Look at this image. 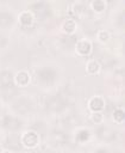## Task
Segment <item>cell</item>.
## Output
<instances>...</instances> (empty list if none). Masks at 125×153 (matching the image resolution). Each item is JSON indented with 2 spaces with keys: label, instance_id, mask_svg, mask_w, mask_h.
Here are the masks:
<instances>
[{
  "label": "cell",
  "instance_id": "1",
  "mask_svg": "<svg viewBox=\"0 0 125 153\" xmlns=\"http://www.w3.org/2000/svg\"><path fill=\"white\" fill-rule=\"evenodd\" d=\"M46 108H49L52 111H61L65 108V100L62 96H51L46 99Z\"/></svg>",
  "mask_w": 125,
  "mask_h": 153
},
{
  "label": "cell",
  "instance_id": "2",
  "mask_svg": "<svg viewBox=\"0 0 125 153\" xmlns=\"http://www.w3.org/2000/svg\"><path fill=\"white\" fill-rule=\"evenodd\" d=\"M57 74L55 72V69L52 68H49V67H45V68H42L37 72V78L42 81V82H45V84H49V82H52L55 79H56Z\"/></svg>",
  "mask_w": 125,
  "mask_h": 153
},
{
  "label": "cell",
  "instance_id": "3",
  "mask_svg": "<svg viewBox=\"0 0 125 153\" xmlns=\"http://www.w3.org/2000/svg\"><path fill=\"white\" fill-rule=\"evenodd\" d=\"M32 10L35 12V14L38 17V18H45L49 12H50V8H49V5L46 2H43V1H38V2H35L32 4Z\"/></svg>",
  "mask_w": 125,
  "mask_h": 153
},
{
  "label": "cell",
  "instance_id": "4",
  "mask_svg": "<svg viewBox=\"0 0 125 153\" xmlns=\"http://www.w3.org/2000/svg\"><path fill=\"white\" fill-rule=\"evenodd\" d=\"M1 124L7 128V129H11V130H15L18 128H20L21 123L18 118L15 117H12V116H4L2 117V121H1Z\"/></svg>",
  "mask_w": 125,
  "mask_h": 153
},
{
  "label": "cell",
  "instance_id": "5",
  "mask_svg": "<svg viewBox=\"0 0 125 153\" xmlns=\"http://www.w3.org/2000/svg\"><path fill=\"white\" fill-rule=\"evenodd\" d=\"M31 102L26 98H20L14 103V110L19 114H25L31 110Z\"/></svg>",
  "mask_w": 125,
  "mask_h": 153
},
{
  "label": "cell",
  "instance_id": "6",
  "mask_svg": "<svg viewBox=\"0 0 125 153\" xmlns=\"http://www.w3.org/2000/svg\"><path fill=\"white\" fill-rule=\"evenodd\" d=\"M96 133H98V136L105 141H112L115 137V133L107 127H100Z\"/></svg>",
  "mask_w": 125,
  "mask_h": 153
},
{
  "label": "cell",
  "instance_id": "7",
  "mask_svg": "<svg viewBox=\"0 0 125 153\" xmlns=\"http://www.w3.org/2000/svg\"><path fill=\"white\" fill-rule=\"evenodd\" d=\"M23 141H24V143H25L26 146L33 147V146H36L37 142H38V136H37L36 133L30 131V133H26V134H25V136L23 137Z\"/></svg>",
  "mask_w": 125,
  "mask_h": 153
},
{
  "label": "cell",
  "instance_id": "8",
  "mask_svg": "<svg viewBox=\"0 0 125 153\" xmlns=\"http://www.w3.org/2000/svg\"><path fill=\"white\" fill-rule=\"evenodd\" d=\"M10 85H12V73L7 71L1 72L0 73V86L4 88Z\"/></svg>",
  "mask_w": 125,
  "mask_h": 153
},
{
  "label": "cell",
  "instance_id": "9",
  "mask_svg": "<svg viewBox=\"0 0 125 153\" xmlns=\"http://www.w3.org/2000/svg\"><path fill=\"white\" fill-rule=\"evenodd\" d=\"M13 23V16L8 12H0V26H8Z\"/></svg>",
  "mask_w": 125,
  "mask_h": 153
},
{
  "label": "cell",
  "instance_id": "10",
  "mask_svg": "<svg viewBox=\"0 0 125 153\" xmlns=\"http://www.w3.org/2000/svg\"><path fill=\"white\" fill-rule=\"evenodd\" d=\"M68 141V136L64 134V133H61V131H55L52 134V142L56 143V145H63Z\"/></svg>",
  "mask_w": 125,
  "mask_h": 153
},
{
  "label": "cell",
  "instance_id": "11",
  "mask_svg": "<svg viewBox=\"0 0 125 153\" xmlns=\"http://www.w3.org/2000/svg\"><path fill=\"white\" fill-rule=\"evenodd\" d=\"M10 148H12V149H20V147H21V145H20V140H19V137L18 136H15V135H12V136H10L8 139H7V143H6Z\"/></svg>",
  "mask_w": 125,
  "mask_h": 153
},
{
  "label": "cell",
  "instance_id": "12",
  "mask_svg": "<svg viewBox=\"0 0 125 153\" xmlns=\"http://www.w3.org/2000/svg\"><path fill=\"white\" fill-rule=\"evenodd\" d=\"M15 93H17V88L13 85H10V86L2 88V96H4L5 99L12 98L13 96H15Z\"/></svg>",
  "mask_w": 125,
  "mask_h": 153
},
{
  "label": "cell",
  "instance_id": "13",
  "mask_svg": "<svg viewBox=\"0 0 125 153\" xmlns=\"http://www.w3.org/2000/svg\"><path fill=\"white\" fill-rule=\"evenodd\" d=\"M76 42V37L75 36H65V37H62L61 39V44L64 47V48H70L75 44Z\"/></svg>",
  "mask_w": 125,
  "mask_h": 153
},
{
  "label": "cell",
  "instance_id": "14",
  "mask_svg": "<svg viewBox=\"0 0 125 153\" xmlns=\"http://www.w3.org/2000/svg\"><path fill=\"white\" fill-rule=\"evenodd\" d=\"M77 50L81 53V54H88L89 50H90V44L86 41H82L77 44Z\"/></svg>",
  "mask_w": 125,
  "mask_h": 153
},
{
  "label": "cell",
  "instance_id": "15",
  "mask_svg": "<svg viewBox=\"0 0 125 153\" xmlns=\"http://www.w3.org/2000/svg\"><path fill=\"white\" fill-rule=\"evenodd\" d=\"M102 105H104V102H102V99L99 98V97L93 98L92 102H90V108H92L93 110H100V109L102 108Z\"/></svg>",
  "mask_w": 125,
  "mask_h": 153
},
{
  "label": "cell",
  "instance_id": "16",
  "mask_svg": "<svg viewBox=\"0 0 125 153\" xmlns=\"http://www.w3.org/2000/svg\"><path fill=\"white\" fill-rule=\"evenodd\" d=\"M17 81L19 82V85H26L29 82V75L26 72H20L17 75Z\"/></svg>",
  "mask_w": 125,
  "mask_h": 153
},
{
  "label": "cell",
  "instance_id": "17",
  "mask_svg": "<svg viewBox=\"0 0 125 153\" xmlns=\"http://www.w3.org/2000/svg\"><path fill=\"white\" fill-rule=\"evenodd\" d=\"M20 20H21L23 24L27 25V24H30V23L32 22V17H31V14H30L29 12H24V13L20 16Z\"/></svg>",
  "mask_w": 125,
  "mask_h": 153
},
{
  "label": "cell",
  "instance_id": "18",
  "mask_svg": "<svg viewBox=\"0 0 125 153\" xmlns=\"http://www.w3.org/2000/svg\"><path fill=\"white\" fill-rule=\"evenodd\" d=\"M74 27H75V23H74L73 20L68 19V20L64 23V30H65L67 32H71V31L74 30Z\"/></svg>",
  "mask_w": 125,
  "mask_h": 153
},
{
  "label": "cell",
  "instance_id": "19",
  "mask_svg": "<svg viewBox=\"0 0 125 153\" xmlns=\"http://www.w3.org/2000/svg\"><path fill=\"white\" fill-rule=\"evenodd\" d=\"M93 7L96 10V11H102L105 8V2L102 0H95L93 2Z\"/></svg>",
  "mask_w": 125,
  "mask_h": 153
},
{
  "label": "cell",
  "instance_id": "20",
  "mask_svg": "<svg viewBox=\"0 0 125 153\" xmlns=\"http://www.w3.org/2000/svg\"><path fill=\"white\" fill-rule=\"evenodd\" d=\"M76 139H77L79 141H85V140H87V139H88V131H87V130H80L79 134L76 135Z\"/></svg>",
  "mask_w": 125,
  "mask_h": 153
},
{
  "label": "cell",
  "instance_id": "21",
  "mask_svg": "<svg viewBox=\"0 0 125 153\" xmlns=\"http://www.w3.org/2000/svg\"><path fill=\"white\" fill-rule=\"evenodd\" d=\"M86 10L87 8H85V6H82V5H76L75 6V13L79 17H82V13H86Z\"/></svg>",
  "mask_w": 125,
  "mask_h": 153
},
{
  "label": "cell",
  "instance_id": "22",
  "mask_svg": "<svg viewBox=\"0 0 125 153\" xmlns=\"http://www.w3.org/2000/svg\"><path fill=\"white\" fill-rule=\"evenodd\" d=\"M114 118H115L117 121H119V122L123 121V120H124V111H123V110H119V109L115 110V111H114Z\"/></svg>",
  "mask_w": 125,
  "mask_h": 153
},
{
  "label": "cell",
  "instance_id": "23",
  "mask_svg": "<svg viewBox=\"0 0 125 153\" xmlns=\"http://www.w3.org/2000/svg\"><path fill=\"white\" fill-rule=\"evenodd\" d=\"M88 69H89L92 73L96 72V71H98V65H96V62H90V63L88 65Z\"/></svg>",
  "mask_w": 125,
  "mask_h": 153
},
{
  "label": "cell",
  "instance_id": "24",
  "mask_svg": "<svg viewBox=\"0 0 125 153\" xmlns=\"http://www.w3.org/2000/svg\"><path fill=\"white\" fill-rule=\"evenodd\" d=\"M93 121H95V122H100V121H101V115H100V114H94V116H93Z\"/></svg>",
  "mask_w": 125,
  "mask_h": 153
},
{
  "label": "cell",
  "instance_id": "25",
  "mask_svg": "<svg viewBox=\"0 0 125 153\" xmlns=\"http://www.w3.org/2000/svg\"><path fill=\"white\" fill-rule=\"evenodd\" d=\"M5 43H6V38H5L2 35H0V48H1V47H4V45H5Z\"/></svg>",
  "mask_w": 125,
  "mask_h": 153
},
{
  "label": "cell",
  "instance_id": "26",
  "mask_svg": "<svg viewBox=\"0 0 125 153\" xmlns=\"http://www.w3.org/2000/svg\"><path fill=\"white\" fill-rule=\"evenodd\" d=\"M96 153H107V152H106L105 149H99V151H98Z\"/></svg>",
  "mask_w": 125,
  "mask_h": 153
},
{
  "label": "cell",
  "instance_id": "27",
  "mask_svg": "<svg viewBox=\"0 0 125 153\" xmlns=\"http://www.w3.org/2000/svg\"><path fill=\"white\" fill-rule=\"evenodd\" d=\"M5 153H8V152H5Z\"/></svg>",
  "mask_w": 125,
  "mask_h": 153
}]
</instances>
